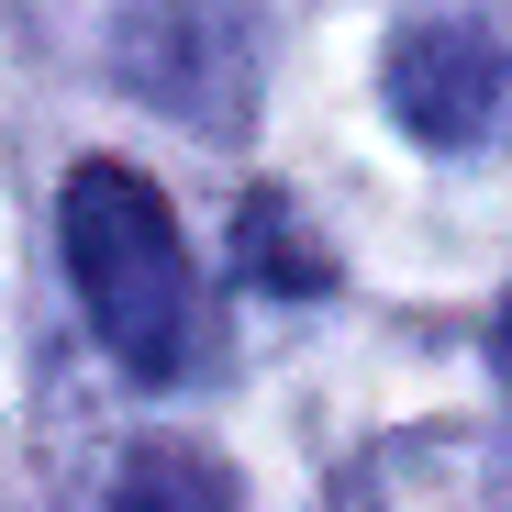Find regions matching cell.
I'll return each instance as SVG.
<instances>
[{
	"label": "cell",
	"mask_w": 512,
	"mask_h": 512,
	"mask_svg": "<svg viewBox=\"0 0 512 512\" xmlns=\"http://www.w3.org/2000/svg\"><path fill=\"white\" fill-rule=\"evenodd\" d=\"M56 234H67V279L90 301L101 346L134 379H190L212 357V290H201L190 245H179V212L156 201L145 167H123V156L67 167Z\"/></svg>",
	"instance_id": "1"
},
{
	"label": "cell",
	"mask_w": 512,
	"mask_h": 512,
	"mask_svg": "<svg viewBox=\"0 0 512 512\" xmlns=\"http://www.w3.org/2000/svg\"><path fill=\"white\" fill-rule=\"evenodd\" d=\"M334 512H512V457L479 423H412L346 468Z\"/></svg>",
	"instance_id": "2"
},
{
	"label": "cell",
	"mask_w": 512,
	"mask_h": 512,
	"mask_svg": "<svg viewBox=\"0 0 512 512\" xmlns=\"http://www.w3.org/2000/svg\"><path fill=\"white\" fill-rule=\"evenodd\" d=\"M390 112L423 145H468L501 112V45H490V23H401V45H390Z\"/></svg>",
	"instance_id": "3"
},
{
	"label": "cell",
	"mask_w": 512,
	"mask_h": 512,
	"mask_svg": "<svg viewBox=\"0 0 512 512\" xmlns=\"http://www.w3.org/2000/svg\"><path fill=\"white\" fill-rule=\"evenodd\" d=\"M112 512H245L234 501V479H223V457H201V446H134L123 468H112Z\"/></svg>",
	"instance_id": "4"
},
{
	"label": "cell",
	"mask_w": 512,
	"mask_h": 512,
	"mask_svg": "<svg viewBox=\"0 0 512 512\" xmlns=\"http://www.w3.org/2000/svg\"><path fill=\"white\" fill-rule=\"evenodd\" d=\"M234 268H245L256 290H323V279H334L323 245L301 234V212H290L279 190H256V201L234 212Z\"/></svg>",
	"instance_id": "5"
},
{
	"label": "cell",
	"mask_w": 512,
	"mask_h": 512,
	"mask_svg": "<svg viewBox=\"0 0 512 512\" xmlns=\"http://www.w3.org/2000/svg\"><path fill=\"white\" fill-rule=\"evenodd\" d=\"M490 368H501V390H512V301H501V334H490Z\"/></svg>",
	"instance_id": "6"
}]
</instances>
